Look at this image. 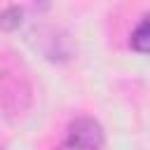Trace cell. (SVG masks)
Returning a JSON list of instances; mask_svg holds the SVG:
<instances>
[{
  "instance_id": "obj_1",
  "label": "cell",
  "mask_w": 150,
  "mask_h": 150,
  "mask_svg": "<svg viewBox=\"0 0 150 150\" xmlns=\"http://www.w3.org/2000/svg\"><path fill=\"white\" fill-rule=\"evenodd\" d=\"M66 148H103L105 134L101 124L91 117H77L68 127V136L63 141Z\"/></svg>"
},
{
  "instance_id": "obj_2",
  "label": "cell",
  "mask_w": 150,
  "mask_h": 150,
  "mask_svg": "<svg viewBox=\"0 0 150 150\" xmlns=\"http://www.w3.org/2000/svg\"><path fill=\"white\" fill-rule=\"evenodd\" d=\"M131 49L138 54H150V14H145L141 19V23L134 28L131 40H129Z\"/></svg>"
},
{
  "instance_id": "obj_3",
  "label": "cell",
  "mask_w": 150,
  "mask_h": 150,
  "mask_svg": "<svg viewBox=\"0 0 150 150\" xmlns=\"http://www.w3.org/2000/svg\"><path fill=\"white\" fill-rule=\"evenodd\" d=\"M21 16H23L21 7H7L5 12H0V30H14V28H19Z\"/></svg>"
},
{
  "instance_id": "obj_4",
  "label": "cell",
  "mask_w": 150,
  "mask_h": 150,
  "mask_svg": "<svg viewBox=\"0 0 150 150\" xmlns=\"http://www.w3.org/2000/svg\"><path fill=\"white\" fill-rule=\"evenodd\" d=\"M33 2H35L38 7H42V9H47V7H49V0H33Z\"/></svg>"
}]
</instances>
